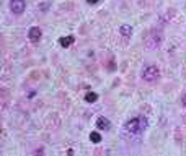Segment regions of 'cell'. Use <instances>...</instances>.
<instances>
[{"mask_svg": "<svg viewBox=\"0 0 186 156\" xmlns=\"http://www.w3.org/2000/svg\"><path fill=\"white\" fill-rule=\"evenodd\" d=\"M183 104H184V106H186V94H184V96H183Z\"/></svg>", "mask_w": 186, "mask_h": 156, "instance_id": "obj_10", "label": "cell"}, {"mask_svg": "<svg viewBox=\"0 0 186 156\" xmlns=\"http://www.w3.org/2000/svg\"><path fill=\"white\" fill-rule=\"evenodd\" d=\"M28 37H30L33 42L39 41V39H41V29H39L38 26H33L31 29H30V33H28Z\"/></svg>", "mask_w": 186, "mask_h": 156, "instance_id": "obj_4", "label": "cell"}, {"mask_svg": "<svg viewBox=\"0 0 186 156\" xmlns=\"http://www.w3.org/2000/svg\"><path fill=\"white\" fill-rule=\"evenodd\" d=\"M119 31H121L122 36H131L132 34V28L129 25H122L121 28H119Z\"/></svg>", "mask_w": 186, "mask_h": 156, "instance_id": "obj_7", "label": "cell"}, {"mask_svg": "<svg viewBox=\"0 0 186 156\" xmlns=\"http://www.w3.org/2000/svg\"><path fill=\"white\" fill-rule=\"evenodd\" d=\"M142 78H144L145 81H155V80H159L160 78L159 68H157L155 65H147L144 68V72H142Z\"/></svg>", "mask_w": 186, "mask_h": 156, "instance_id": "obj_2", "label": "cell"}, {"mask_svg": "<svg viewBox=\"0 0 186 156\" xmlns=\"http://www.w3.org/2000/svg\"><path fill=\"white\" fill-rule=\"evenodd\" d=\"M97 99H98V94L97 93H88L87 96H85V101H87V102H95Z\"/></svg>", "mask_w": 186, "mask_h": 156, "instance_id": "obj_9", "label": "cell"}, {"mask_svg": "<svg viewBox=\"0 0 186 156\" xmlns=\"http://www.w3.org/2000/svg\"><path fill=\"white\" fill-rule=\"evenodd\" d=\"M25 7H26L25 0H10V10H12L13 13H16V15L23 13Z\"/></svg>", "mask_w": 186, "mask_h": 156, "instance_id": "obj_3", "label": "cell"}, {"mask_svg": "<svg viewBox=\"0 0 186 156\" xmlns=\"http://www.w3.org/2000/svg\"><path fill=\"white\" fill-rule=\"evenodd\" d=\"M90 140H92L93 143H100V141H101V135H100L98 132H92V133H90Z\"/></svg>", "mask_w": 186, "mask_h": 156, "instance_id": "obj_8", "label": "cell"}, {"mask_svg": "<svg viewBox=\"0 0 186 156\" xmlns=\"http://www.w3.org/2000/svg\"><path fill=\"white\" fill-rule=\"evenodd\" d=\"M147 129V119L145 117H132L126 124V130L131 133H142Z\"/></svg>", "mask_w": 186, "mask_h": 156, "instance_id": "obj_1", "label": "cell"}, {"mask_svg": "<svg viewBox=\"0 0 186 156\" xmlns=\"http://www.w3.org/2000/svg\"><path fill=\"white\" fill-rule=\"evenodd\" d=\"M88 2H90V3H97L98 0H88Z\"/></svg>", "mask_w": 186, "mask_h": 156, "instance_id": "obj_11", "label": "cell"}, {"mask_svg": "<svg viewBox=\"0 0 186 156\" xmlns=\"http://www.w3.org/2000/svg\"><path fill=\"white\" fill-rule=\"evenodd\" d=\"M74 36H65V37H62L60 39V46L62 47H69V46H72L74 44Z\"/></svg>", "mask_w": 186, "mask_h": 156, "instance_id": "obj_6", "label": "cell"}, {"mask_svg": "<svg viewBox=\"0 0 186 156\" xmlns=\"http://www.w3.org/2000/svg\"><path fill=\"white\" fill-rule=\"evenodd\" d=\"M97 127L101 130H109V127H111V124H109V120L106 119V117H100V119L97 120Z\"/></svg>", "mask_w": 186, "mask_h": 156, "instance_id": "obj_5", "label": "cell"}]
</instances>
